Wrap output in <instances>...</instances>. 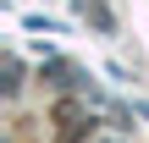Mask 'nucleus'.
<instances>
[{"mask_svg": "<svg viewBox=\"0 0 149 143\" xmlns=\"http://www.w3.org/2000/svg\"><path fill=\"white\" fill-rule=\"evenodd\" d=\"M83 11H88V17H94V28H105V33H111V28H116V17H111V11H105V6H100V0H88V6H83Z\"/></svg>", "mask_w": 149, "mask_h": 143, "instance_id": "obj_1", "label": "nucleus"}, {"mask_svg": "<svg viewBox=\"0 0 149 143\" xmlns=\"http://www.w3.org/2000/svg\"><path fill=\"white\" fill-rule=\"evenodd\" d=\"M44 77H50L55 88H66V83H72V66H66V61H50V66H44Z\"/></svg>", "mask_w": 149, "mask_h": 143, "instance_id": "obj_2", "label": "nucleus"}]
</instances>
